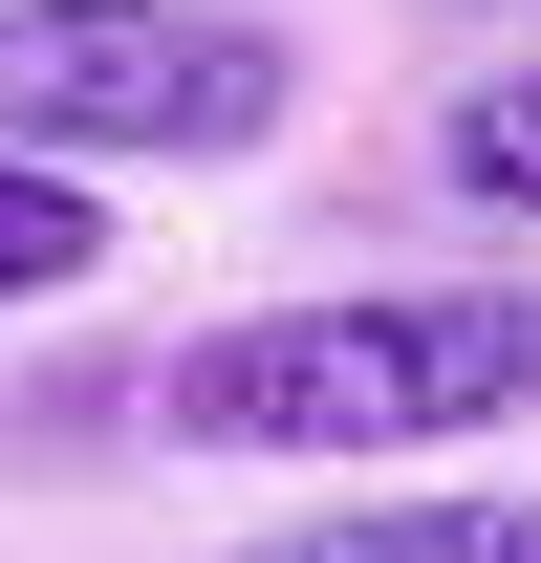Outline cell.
Returning <instances> with one entry per match:
<instances>
[{
    "label": "cell",
    "instance_id": "277c9868",
    "mask_svg": "<svg viewBox=\"0 0 541 563\" xmlns=\"http://www.w3.org/2000/svg\"><path fill=\"white\" fill-rule=\"evenodd\" d=\"M87 282H109V196L0 131V303H87Z\"/></svg>",
    "mask_w": 541,
    "mask_h": 563
},
{
    "label": "cell",
    "instance_id": "7a4b0ae2",
    "mask_svg": "<svg viewBox=\"0 0 541 563\" xmlns=\"http://www.w3.org/2000/svg\"><path fill=\"white\" fill-rule=\"evenodd\" d=\"M303 109V44L239 0H0V131L66 174H217Z\"/></svg>",
    "mask_w": 541,
    "mask_h": 563
},
{
    "label": "cell",
    "instance_id": "5b68a950",
    "mask_svg": "<svg viewBox=\"0 0 541 563\" xmlns=\"http://www.w3.org/2000/svg\"><path fill=\"white\" fill-rule=\"evenodd\" d=\"M433 174H455L476 217H541V66H498V87H455V131H433Z\"/></svg>",
    "mask_w": 541,
    "mask_h": 563
},
{
    "label": "cell",
    "instance_id": "6da1fadb",
    "mask_svg": "<svg viewBox=\"0 0 541 563\" xmlns=\"http://www.w3.org/2000/svg\"><path fill=\"white\" fill-rule=\"evenodd\" d=\"M541 412V282H325V303H239L152 368L174 455H281V477H390L455 433Z\"/></svg>",
    "mask_w": 541,
    "mask_h": 563
},
{
    "label": "cell",
    "instance_id": "3957f363",
    "mask_svg": "<svg viewBox=\"0 0 541 563\" xmlns=\"http://www.w3.org/2000/svg\"><path fill=\"white\" fill-rule=\"evenodd\" d=\"M261 563H541V498H346V520H303V542H261Z\"/></svg>",
    "mask_w": 541,
    "mask_h": 563
}]
</instances>
